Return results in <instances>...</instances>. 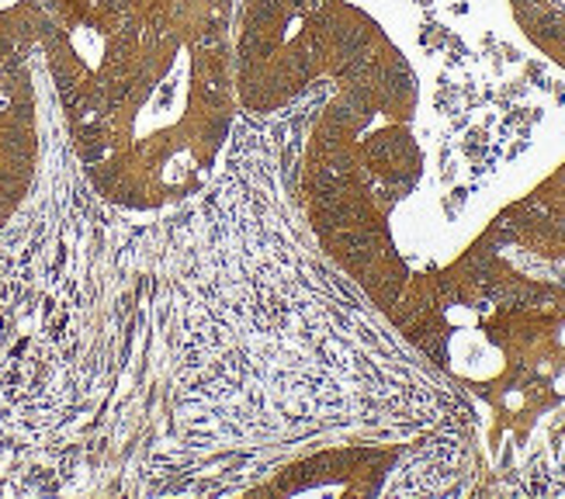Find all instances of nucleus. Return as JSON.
Instances as JSON below:
<instances>
[{"label": "nucleus", "instance_id": "1", "mask_svg": "<svg viewBox=\"0 0 565 499\" xmlns=\"http://www.w3.org/2000/svg\"><path fill=\"white\" fill-rule=\"evenodd\" d=\"M236 0H174L70 142L90 188L129 212L199 194L239 112Z\"/></svg>", "mask_w": 565, "mask_h": 499}, {"label": "nucleus", "instance_id": "2", "mask_svg": "<svg viewBox=\"0 0 565 499\" xmlns=\"http://www.w3.org/2000/svg\"><path fill=\"white\" fill-rule=\"evenodd\" d=\"M534 49L565 70V11H548L534 29ZM479 240L503 246H524L542 257H565V160L537 181L524 198L500 209V215L479 233Z\"/></svg>", "mask_w": 565, "mask_h": 499}, {"label": "nucleus", "instance_id": "3", "mask_svg": "<svg viewBox=\"0 0 565 499\" xmlns=\"http://www.w3.org/2000/svg\"><path fill=\"white\" fill-rule=\"evenodd\" d=\"M42 160L39 87L29 63L0 66V230L29 202Z\"/></svg>", "mask_w": 565, "mask_h": 499}, {"label": "nucleus", "instance_id": "4", "mask_svg": "<svg viewBox=\"0 0 565 499\" xmlns=\"http://www.w3.org/2000/svg\"><path fill=\"white\" fill-rule=\"evenodd\" d=\"M399 447H330L291 461L260 492L267 496H379Z\"/></svg>", "mask_w": 565, "mask_h": 499}, {"label": "nucleus", "instance_id": "5", "mask_svg": "<svg viewBox=\"0 0 565 499\" xmlns=\"http://www.w3.org/2000/svg\"><path fill=\"white\" fill-rule=\"evenodd\" d=\"M129 0H0V66L29 63Z\"/></svg>", "mask_w": 565, "mask_h": 499}]
</instances>
